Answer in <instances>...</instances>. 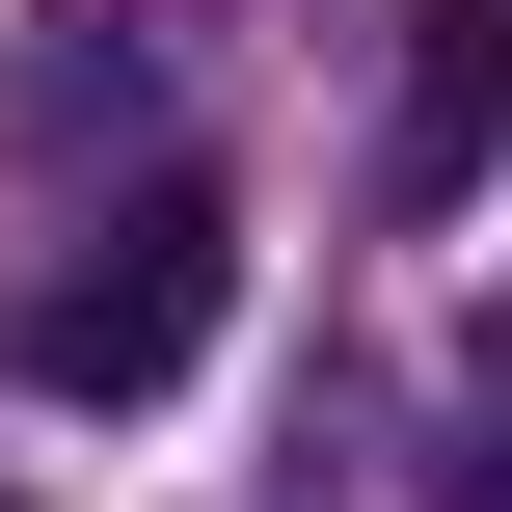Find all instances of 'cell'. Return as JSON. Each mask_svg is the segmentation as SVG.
<instances>
[{"label":"cell","mask_w":512,"mask_h":512,"mask_svg":"<svg viewBox=\"0 0 512 512\" xmlns=\"http://www.w3.org/2000/svg\"><path fill=\"white\" fill-rule=\"evenodd\" d=\"M216 297H243V216L162 162V189H108L81 243H54V297H27V405H162L189 351H216Z\"/></svg>","instance_id":"6da1fadb"},{"label":"cell","mask_w":512,"mask_h":512,"mask_svg":"<svg viewBox=\"0 0 512 512\" xmlns=\"http://www.w3.org/2000/svg\"><path fill=\"white\" fill-rule=\"evenodd\" d=\"M512 135V0H405V108H378V216H459Z\"/></svg>","instance_id":"7a4b0ae2"},{"label":"cell","mask_w":512,"mask_h":512,"mask_svg":"<svg viewBox=\"0 0 512 512\" xmlns=\"http://www.w3.org/2000/svg\"><path fill=\"white\" fill-rule=\"evenodd\" d=\"M459 512H512V351H459Z\"/></svg>","instance_id":"3957f363"}]
</instances>
